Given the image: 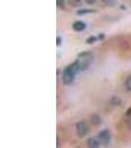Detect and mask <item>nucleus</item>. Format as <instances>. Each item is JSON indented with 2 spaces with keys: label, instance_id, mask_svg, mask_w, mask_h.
<instances>
[{
  "label": "nucleus",
  "instance_id": "obj_2",
  "mask_svg": "<svg viewBox=\"0 0 131 148\" xmlns=\"http://www.w3.org/2000/svg\"><path fill=\"white\" fill-rule=\"evenodd\" d=\"M98 138L101 141V143H103L104 145H108V143L111 142V133L108 130H103L99 132L98 134Z\"/></svg>",
  "mask_w": 131,
  "mask_h": 148
},
{
  "label": "nucleus",
  "instance_id": "obj_12",
  "mask_svg": "<svg viewBox=\"0 0 131 148\" xmlns=\"http://www.w3.org/2000/svg\"><path fill=\"white\" fill-rule=\"evenodd\" d=\"M125 87L128 91H131V75L128 76L127 79L125 81Z\"/></svg>",
  "mask_w": 131,
  "mask_h": 148
},
{
  "label": "nucleus",
  "instance_id": "obj_8",
  "mask_svg": "<svg viewBox=\"0 0 131 148\" xmlns=\"http://www.w3.org/2000/svg\"><path fill=\"white\" fill-rule=\"evenodd\" d=\"M77 15H86V14H92V13H96V10L94 9H82V10H78Z\"/></svg>",
  "mask_w": 131,
  "mask_h": 148
},
{
  "label": "nucleus",
  "instance_id": "obj_7",
  "mask_svg": "<svg viewBox=\"0 0 131 148\" xmlns=\"http://www.w3.org/2000/svg\"><path fill=\"white\" fill-rule=\"evenodd\" d=\"M90 121H91V123L95 125H101V123H102V119L100 118V116L97 114H93L91 116V118H90Z\"/></svg>",
  "mask_w": 131,
  "mask_h": 148
},
{
  "label": "nucleus",
  "instance_id": "obj_1",
  "mask_svg": "<svg viewBox=\"0 0 131 148\" xmlns=\"http://www.w3.org/2000/svg\"><path fill=\"white\" fill-rule=\"evenodd\" d=\"M93 57H94L93 56V53L90 51H84V52H81L80 54H78V58L76 60L79 62L82 71L89 68L90 64H91L93 60Z\"/></svg>",
  "mask_w": 131,
  "mask_h": 148
},
{
  "label": "nucleus",
  "instance_id": "obj_9",
  "mask_svg": "<svg viewBox=\"0 0 131 148\" xmlns=\"http://www.w3.org/2000/svg\"><path fill=\"white\" fill-rule=\"evenodd\" d=\"M121 99H119L118 97H113L111 99V104L113 106H120L121 105Z\"/></svg>",
  "mask_w": 131,
  "mask_h": 148
},
{
  "label": "nucleus",
  "instance_id": "obj_13",
  "mask_svg": "<svg viewBox=\"0 0 131 148\" xmlns=\"http://www.w3.org/2000/svg\"><path fill=\"white\" fill-rule=\"evenodd\" d=\"M102 1L108 6H114L116 4V0H102Z\"/></svg>",
  "mask_w": 131,
  "mask_h": 148
},
{
  "label": "nucleus",
  "instance_id": "obj_17",
  "mask_svg": "<svg viewBox=\"0 0 131 148\" xmlns=\"http://www.w3.org/2000/svg\"><path fill=\"white\" fill-rule=\"evenodd\" d=\"M98 38H99V40H103L104 38V34H100V35H99V37H98Z\"/></svg>",
  "mask_w": 131,
  "mask_h": 148
},
{
  "label": "nucleus",
  "instance_id": "obj_11",
  "mask_svg": "<svg viewBox=\"0 0 131 148\" xmlns=\"http://www.w3.org/2000/svg\"><path fill=\"white\" fill-rule=\"evenodd\" d=\"M97 40H99V38L95 37V36H91V37H89L87 40H86V42H87V44H89V45H91V44L96 42Z\"/></svg>",
  "mask_w": 131,
  "mask_h": 148
},
{
  "label": "nucleus",
  "instance_id": "obj_6",
  "mask_svg": "<svg viewBox=\"0 0 131 148\" xmlns=\"http://www.w3.org/2000/svg\"><path fill=\"white\" fill-rule=\"evenodd\" d=\"M124 121L126 125H127V127L131 130V108H129L126 111L124 114Z\"/></svg>",
  "mask_w": 131,
  "mask_h": 148
},
{
  "label": "nucleus",
  "instance_id": "obj_4",
  "mask_svg": "<svg viewBox=\"0 0 131 148\" xmlns=\"http://www.w3.org/2000/svg\"><path fill=\"white\" fill-rule=\"evenodd\" d=\"M72 28L76 32H83L87 28V25L84 22H82V21H76V22L73 23Z\"/></svg>",
  "mask_w": 131,
  "mask_h": 148
},
{
  "label": "nucleus",
  "instance_id": "obj_16",
  "mask_svg": "<svg viewBox=\"0 0 131 148\" xmlns=\"http://www.w3.org/2000/svg\"><path fill=\"white\" fill-rule=\"evenodd\" d=\"M85 2L87 4H90V5H93L97 2V0H85Z\"/></svg>",
  "mask_w": 131,
  "mask_h": 148
},
{
  "label": "nucleus",
  "instance_id": "obj_10",
  "mask_svg": "<svg viewBox=\"0 0 131 148\" xmlns=\"http://www.w3.org/2000/svg\"><path fill=\"white\" fill-rule=\"evenodd\" d=\"M68 4L72 7H79L82 4V2L81 0H68Z\"/></svg>",
  "mask_w": 131,
  "mask_h": 148
},
{
  "label": "nucleus",
  "instance_id": "obj_5",
  "mask_svg": "<svg viewBox=\"0 0 131 148\" xmlns=\"http://www.w3.org/2000/svg\"><path fill=\"white\" fill-rule=\"evenodd\" d=\"M100 144H101V141L99 140V138H89L88 139V146H89L90 148H98L100 147Z\"/></svg>",
  "mask_w": 131,
  "mask_h": 148
},
{
  "label": "nucleus",
  "instance_id": "obj_15",
  "mask_svg": "<svg viewBox=\"0 0 131 148\" xmlns=\"http://www.w3.org/2000/svg\"><path fill=\"white\" fill-rule=\"evenodd\" d=\"M61 42H62V39H61V37H56V46H60Z\"/></svg>",
  "mask_w": 131,
  "mask_h": 148
},
{
  "label": "nucleus",
  "instance_id": "obj_3",
  "mask_svg": "<svg viewBox=\"0 0 131 148\" xmlns=\"http://www.w3.org/2000/svg\"><path fill=\"white\" fill-rule=\"evenodd\" d=\"M76 132H77L79 137H84L89 132V126L86 125L85 123H78L76 125Z\"/></svg>",
  "mask_w": 131,
  "mask_h": 148
},
{
  "label": "nucleus",
  "instance_id": "obj_14",
  "mask_svg": "<svg viewBox=\"0 0 131 148\" xmlns=\"http://www.w3.org/2000/svg\"><path fill=\"white\" fill-rule=\"evenodd\" d=\"M64 4H65L64 0H56V6L58 7V8L63 9L64 8Z\"/></svg>",
  "mask_w": 131,
  "mask_h": 148
}]
</instances>
